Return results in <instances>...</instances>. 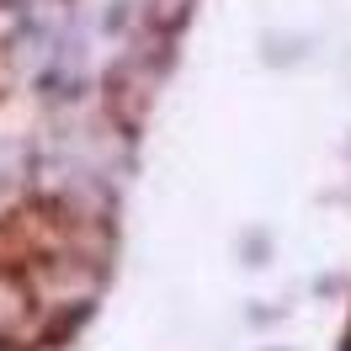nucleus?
<instances>
[{"label": "nucleus", "mask_w": 351, "mask_h": 351, "mask_svg": "<svg viewBox=\"0 0 351 351\" xmlns=\"http://www.w3.org/2000/svg\"><path fill=\"white\" fill-rule=\"evenodd\" d=\"M346 346H351V330H346Z\"/></svg>", "instance_id": "obj_2"}, {"label": "nucleus", "mask_w": 351, "mask_h": 351, "mask_svg": "<svg viewBox=\"0 0 351 351\" xmlns=\"http://www.w3.org/2000/svg\"><path fill=\"white\" fill-rule=\"evenodd\" d=\"M0 86H5V69H0Z\"/></svg>", "instance_id": "obj_1"}]
</instances>
